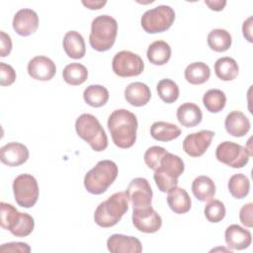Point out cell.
<instances>
[{
  "label": "cell",
  "mask_w": 253,
  "mask_h": 253,
  "mask_svg": "<svg viewBox=\"0 0 253 253\" xmlns=\"http://www.w3.org/2000/svg\"><path fill=\"white\" fill-rule=\"evenodd\" d=\"M108 128L113 142L120 148H129L136 140L137 119L135 115L126 109L115 110L108 119Z\"/></svg>",
  "instance_id": "1"
},
{
  "label": "cell",
  "mask_w": 253,
  "mask_h": 253,
  "mask_svg": "<svg viewBox=\"0 0 253 253\" xmlns=\"http://www.w3.org/2000/svg\"><path fill=\"white\" fill-rule=\"evenodd\" d=\"M128 210L126 192H117L99 204L94 212L95 222L104 228L116 225Z\"/></svg>",
  "instance_id": "2"
},
{
  "label": "cell",
  "mask_w": 253,
  "mask_h": 253,
  "mask_svg": "<svg viewBox=\"0 0 253 253\" xmlns=\"http://www.w3.org/2000/svg\"><path fill=\"white\" fill-rule=\"evenodd\" d=\"M118 35V23L109 15L97 16L91 24L89 42L97 51L109 50L115 43Z\"/></svg>",
  "instance_id": "3"
},
{
  "label": "cell",
  "mask_w": 253,
  "mask_h": 253,
  "mask_svg": "<svg viewBox=\"0 0 253 253\" xmlns=\"http://www.w3.org/2000/svg\"><path fill=\"white\" fill-rule=\"evenodd\" d=\"M118 166L112 160H101L84 177V187L90 194L101 195L114 183Z\"/></svg>",
  "instance_id": "4"
},
{
  "label": "cell",
  "mask_w": 253,
  "mask_h": 253,
  "mask_svg": "<svg viewBox=\"0 0 253 253\" xmlns=\"http://www.w3.org/2000/svg\"><path fill=\"white\" fill-rule=\"evenodd\" d=\"M185 165L178 155L167 152L161 159L158 168L155 170L153 179L157 188L168 193L178 185V178L183 174Z\"/></svg>",
  "instance_id": "5"
},
{
  "label": "cell",
  "mask_w": 253,
  "mask_h": 253,
  "mask_svg": "<svg viewBox=\"0 0 253 253\" xmlns=\"http://www.w3.org/2000/svg\"><path fill=\"white\" fill-rule=\"evenodd\" d=\"M75 129L79 137L84 139L95 151H103L108 147V137L98 119L91 114L80 115L75 122Z\"/></svg>",
  "instance_id": "6"
},
{
  "label": "cell",
  "mask_w": 253,
  "mask_h": 253,
  "mask_svg": "<svg viewBox=\"0 0 253 253\" xmlns=\"http://www.w3.org/2000/svg\"><path fill=\"white\" fill-rule=\"evenodd\" d=\"M1 213L0 223L2 228L9 230L16 237L30 235L35 227V220L32 215L19 211L11 204L0 203Z\"/></svg>",
  "instance_id": "7"
},
{
  "label": "cell",
  "mask_w": 253,
  "mask_h": 253,
  "mask_svg": "<svg viewBox=\"0 0 253 253\" xmlns=\"http://www.w3.org/2000/svg\"><path fill=\"white\" fill-rule=\"evenodd\" d=\"M175 20V12L168 5H159L143 13L140 19L142 29L148 34L162 33L168 30Z\"/></svg>",
  "instance_id": "8"
},
{
  "label": "cell",
  "mask_w": 253,
  "mask_h": 253,
  "mask_svg": "<svg viewBox=\"0 0 253 253\" xmlns=\"http://www.w3.org/2000/svg\"><path fill=\"white\" fill-rule=\"evenodd\" d=\"M13 193L16 203L26 209L36 205L39 199V185L31 174H20L13 181Z\"/></svg>",
  "instance_id": "9"
},
{
  "label": "cell",
  "mask_w": 253,
  "mask_h": 253,
  "mask_svg": "<svg viewBox=\"0 0 253 253\" xmlns=\"http://www.w3.org/2000/svg\"><path fill=\"white\" fill-rule=\"evenodd\" d=\"M251 154L248 149L232 141H223L215 149L216 159L232 168H242L248 161Z\"/></svg>",
  "instance_id": "10"
},
{
  "label": "cell",
  "mask_w": 253,
  "mask_h": 253,
  "mask_svg": "<svg viewBox=\"0 0 253 253\" xmlns=\"http://www.w3.org/2000/svg\"><path fill=\"white\" fill-rule=\"evenodd\" d=\"M112 68L114 73L120 77H133L142 73L144 62L138 54L129 50H122L115 54Z\"/></svg>",
  "instance_id": "11"
},
{
  "label": "cell",
  "mask_w": 253,
  "mask_h": 253,
  "mask_svg": "<svg viewBox=\"0 0 253 253\" xmlns=\"http://www.w3.org/2000/svg\"><path fill=\"white\" fill-rule=\"evenodd\" d=\"M134 227L144 233H154L161 228L162 219L158 212L150 206L134 208L132 211Z\"/></svg>",
  "instance_id": "12"
},
{
  "label": "cell",
  "mask_w": 253,
  "mask_h": 253,
  "mask_svg": "<svg viewBox=\"0 0 253 253\" xmlns=\"http://www.w3.org/2000/svg\"><path fill=\"white\" fill-rule=\"evenodd\" d=\"M126 194L133 209L151 205L153 193L149 182L145 178L137 177L132 179L126 188Z\"/></svg>",
  "instance_id": "13"
},
{
  "label": "cell",
  "mask_w": 253,
  "mask_h": 253,
  "mask_svg": "<svg viewBox=\"0 0 253 253\" xmlns=\"http://www.w3.org/2000/svg\"><path fill=\"white\" fill-rule=\"evenodd\" d=\"M213 136L214 132L209 129L190 133L183 140V150L191 157H200L210 147Z\"/></svg>",
  "instance_id": "14"
},
{
  "label": "cell",
  "mask_w": 253,
  "mask_h": 253,
  "mask_svg": "<svg viewBox=\"0 0 253 253\" xmlns=\"http://www.w3.org/2000/svg\"><path fill=\"white\" fill-rule=\"evenodd\" d=\"M13 29L22 37H28L34 34L39 27V16L38 14L29 8L19 10L13 18Z\"/></svg>",
  "instance_id": "15"
},
{
  "label": "cell",
  "mask_w": 253,
  "mask_h": 253,
  "mask_svg": "<svg viewBox=\"0 0 253 253\" xmlns=\"http://www.w3.org/2000/svg\"><path fill=\"white\" fill-rule=\"evenodd\" d=\"M28 73L36 80L48 81L53 78L56 72L55 63L48 57L38 55L33 57L28 63Z\"/></svg>",
  "instance_id": "16"
},
{
  "label": "cell",
  "mask_w": 253,
  "mask_h": 253,
  "mask_svg": "<svg viewBox=\"0 0 253 253\" xmlns=\"http://www.w3.org/2000/svg\"><path fill=\"white\" fill-rule=\"evenodd\" d=\"M29 158V150L20 142H9L0 148V160L5 165L17 167L24 164Z\"/></svg>",
  "instance_id": "17"
},
{
  "label": "cell",
  "mask_w": 253,
  "mask_h": 253,
  "mask_svg": "<svg viewBox=\"0 0 253 253\" xmlns=\"http://www.w3.org/2000/svg\"><path fill=\"white\" fill-rule=\"evenodd\" d=\"M107 248L112 253H140L142 245L134 236L113 234L107 240Z\"/></svg>",
  "instance_id": "18"
},
{
  "label": "cell",
  "mask_w": 253,
  "mask_h": 253,
  "mask_svg": "<svg viewBox=\"0 0 253 253\" xmlns=\"http://www.w3.org/2000/svg\"><path fill=\"white\" fill-rule=\"evenodd\" d=\"M225 242L232 250H243L249 247L252 241L251 232L238 224L229 225L224 232Z\"/></svg>",
  "instance_id": "19"
},
{
  "label": "cell",
  "mask_w": 253,
  "mask_h": 253,
  "mask_svg": "<svg viewBox=\"0 0 253 253\" xmlns=\"http://www.w3.org/2000/svg\"><path fill=\"white\" fill-rule=\"evenodd\" d=\"M224 126L230 135L242 137L247 134L250 129V121L242 112L232 111L226 116Z\"/></svg>",
  "instance_id": "20"
},
{
  "label": "cell",
  "mask_w": 253,
  "mask_h": 253,
  "mask_svg": "<svg viewBox=\"0 0 253 253\" xmlns=\"http://www.w3.org/2000/svg\"><path fill=\"white\" fill-rule=\"evenodd\" d=\"M150 98V89L142 82H132L125 89V99L131 106L142 107L149 102Z\"/></svg>",
  "instance_id": "21"
},
{
  "label": "cell",
  "mask_w": 253,
  "mask_h": 253,
  "mask_svg": "<svg viewBox=\"0 0 253 253\" xmlns=\"http://www.w3.org/2000/svg\"><path fill=\"white\" fill-rule=\"evenodd\" d=\"M62 45L65 53L73 59H80L85 55L84 38L76 31H69L64 35Z\"/></svg>",
  "instance_id": "22"
},
{
  "label": "cell",
  "mask_w": 253,
  "mask_h": 253,
  "mask_svg": "<svg viewBox=\"0 0 253 253\" xmlns=\"http://www.w3.org/2000/svg\"><path fill=\"white\" fill-rule=\"evenodd\" d=\"M177 120L186 127H194L198 126L203 119V113L200 107L194 103H184L177 109Z\"/></svg>",
  "instance_id": "23"
},
{
  "label": "cell",
  "mask_w": 253,
  "mask_h": 253,
  "mask_svg": "<svg viewBox=\"0 0 253 253\" xmlns=\"http://www.w3.org/2000/svg\"><path fill=\"white\" fill-rule=\"evenodd\" d=\"M167 204L175 213L183 214L191 210L192 202L187 191L176 186L168 192Z\"/></svg>",
  "instance_id": "24"
},
{
  "label": "cell",
  "mask_w": 253,
  "mask_h": 253,
  "mask_svg": "<svg viewBox=\"0 0 253 253\" xmlns=\"http://www.w3.org/2000/svg\"><path fill=\"white\" fill-rule=\"evenodd\" d=\"M192 192L197 200L201 202H209L212 200L215 195L214 182L209 176H198L192 183Z\"/></svg>",
  "instance_id": "25"
},
{
  "label": "cell",
  "mask_w": 253,
  "mask_h": 253,
  "mask_svg": "<svg viewBox=\"0 0 253 253\" xmlns=\"http://www.w3.org/2000/svg\"><path fill=\"white\" fill-rule=\"evenodd\" d=\"M151 136L158 141H171L181 134V129L174 124L167 122H155L150 126Z\"/></svg>",
  "instance_id": "26"
},
{
  "label": "cell",
  "mask_w": 253,
  "mask_h": 253,
  "mask_svg": "<svg viewBox=\"0 0 253 253\" xmlns=\"http://www.w3.org/2000/svg\"><path fill=\"white\" fill-rule=\"evenodd\" d=\"M147 59L154 65H164L171 57V47L164 41L151 42L146 51Z\"/></svg>",
  "instance_id": "27"
},
{
  "label": "cell",
  "mask_w": 253,
  "mask_h": 253,
  "mask_svg": "<svg viewBox=\"0 0 253 253\" xmlns=\"http://www.w3.org/2000/svg\"><path fill=\"white\" fill-rule=\"evenodd\" d=\"M185 79L193 85L206 83L211 76V69L208 64L202 61L190 63L184 72Z\"/></svg>",
  "instance_id": "28"
},
{
  "label": "cell",
  "mask_w": 253,
  "mask_h": 253,
  "mask_svg": "<svg viewBox=\"0 0 253 253\" xmlns=\"http://www.w3.org/2000/svg\"><path fill=\"white\" fill-rule=\"evenodd\" d=\"M215 75L222 81H231L235 79L239 72V66L234 58L223 56L214 63Z\"/></svg>",
  "instance_id": "29"
},
{
  "label": "cell",
  "mask_w": 253,
  "mask_h": 253,
  "mask_svg": "<svg viewBox=\"0 0 253 253\" xmlns=\"http://www.w3.org/2000/svg\"><path fill=\"white\" fill-rule=\"evenodd\" d=\"M232 43L231 35L224 29H213L208 35V44L216 52L226 51Z\"/></svg>",
  "instance_id": "30"
},
{
  "label": "cell",
  "mask_w": 253,
  "mask_h": 253,
  "mask_svg": "<svg viewBox=\"0 0 253 253\" xmlns=\"http://www.w3.org/2000/svg\"><path fill=\"white\" fill-rule=\"evenodd\" d=\"M62 77L64 81L72 86H78L83 84L88 77L87 68L78 62H72L67 64L62 71Z\"/></svg>",
  "instance_id": "31"
},
{
  "label": "cell",
  "mask_w": 253,
  "mask_h": 253,
  "mask_svg": "<svg viewBox=\"0 0 253 253\" xmlns=\"http://www.w3.org/2000/svg\"><path fill=\"white\" fill-rule=\"evenodd\" d=\"M84 101L91 107L100 108L109 100V91L102 85H89L83 92Z\"/></svg>",
  "instance_id": "32"
},
{
  "label": "cell",
  "mask_w": 253,
  "mask_h": 253,
  "mask_svg": "<svg viewBox=\"0 0 253 253\" xmlns=\"http://www.w3.org/2000/svg\"><path fill=\"white\" fill-rule=\"evenodd\" d=\"M203 104L210 113H218L223 110L226 104V96L219 89H210L203 97Z\"/></svg>",
  "instance_id": "33"
},
{
  "label": "cell",
  "mask_w": 253,
  "mask_h": 253,
  "mask_svg": "<svg viewBox=\"0 0 253 253\" xmlns=\"http://www.w3.org/2000/svg\"><path fill=\"white\" fill-rule=\"evenodd\" d=\"M228 191L235 199L245 198L250 190V181L242 173L232 175L228 180Z\"/></svg>",
  "instance_id": "34"
},
{
  "label": "cell",
  "mask_w": 253,
  "mask_h": 253,
  "mask_svg": "<svg viewBox=\"0 0 253 253\" xmlns=\"http://www.w3.org/2000/svg\"><path fill=\"white\" fill-rule=\"evenodd\" d=\"M156 89L159 98L167 104H172L179 98V87L177 83L171 79H161L158 82Z\"/></svg>",
  "instance_id": "35"
},
{
  "label": "cell",
  "mask_w": 253,
  "mask_h": 253,
  "mask_svg": "<svg viewBox=\"0 0 253 253\" xmlns=\"http://www.w3.org/2000/svg\"><path fill=\"white\" fill-rule=\"evenodd\" d=\"M205 216L210 222H219L225 216V207L219 200H211L207 204L204 210Z\"/></svg>",
  "instance_id": "36"
},
{
  "label": "cell",
  "mask_w": 253,
  "mask_h": 253,
  "mask_svg": "<svg viewBox=\"0 0 253 253\" xmlns=\"http://www.w3.org/2000/svg\"><path fill=\"white\" fill-rule=\"evenodd\" d=\"M168 151L161 146H151L147 148V150L144 153V162L147 165L148 168L152 170H156L160 164V161L162 157L167 153Z\"/></svg>",
  "instance_id": "37"
},
{
  "label": "cell",
  "mask_w": 253,
  "mask_h": 253,
  "mask_svg": "<svg viewBox=\"0 0 253 253\" xmlns=\"http://www.w3.org/2000/svg\"><path fill=\"white\" fill-rule=\"evenodd\" d=\"M0 76L1 86H10L16 80V72L14 68L5 62H0Z\"/></svg>",
  "instance_id": "38"
},
{
  "label": "cell",
  "mask_w": 253,
  "mask_h": 253,
  "mask_svg": "<svg viewBox=\"0 0 253 253\" xmlns=\"http://www.w3.org/2000/svg\"><path fill=\"white\" fill-rule=\"evenodd\" d=\"M31 247L24 242H9L4 243L0 247V252H22L29 253Z\"/></svg>",
  "instance_id": "39"
},
{
  "label": "cell",
  "mask_w": 253,
  "mask_h": 253,
  "mask_svg": "<svg viewBox=\"0 0 253 253\" xmlns=\"http://www.w3.org/2000/svg\"><path fill=\"white\" fill-rule=\"evenodd\" d=\"M252 211H253V204L248 203L244 205L239 211V219L243 225L246 227H252L253 226V220H252Z\"/></svg>",
  "instance_id": "40"
},
{
  "label": "cell",
  "mask_w": 253,
  "mask_h": 253,
  "mask_svg": "<svg viewBox=\"0 0 253 253\" xmlns=\"http://www.w3.org/2000/svg\"><path fill=\"white\" fill-rule=\"evenodd\" d=\"M0 56L5 57L7 56L12 50V40L8 34L4 31L0 32Z\"/></svg>",
  "instance_id": "41"
},
{
  "label": "cell",
  "mask_w": 253,
  "mask_h": 253,
  "mask_svg": "<svg viewBox=\"0 0 253 253\" xmlns=\"http://www.w3.org/2000/svg\"><path fill=\"white\" fill-rule=\"evenodd\" d=\"M242 32L244 38L249 42H252V17H249L247 20L244 21L242 25Z\"/></svg>",
  "instance_id": "42"
},
{
  "label": "cell",
  "mask_w": 253,
  "mask_h": 253,
  "mask_svg": "<svg viewBox=\"0 0 253 253\" xmlns=\"http://www.w3.org/2000/svg\"><path fill=\"white\" fill-rule=\"evenodd\" d=\"M205 4L209 6V8L211 10H213V11H221L223 10L224 6L226 5V1L224 0H213V1H208L206 0L205 1Z\"/></svg>",
  "instance_id": "43"
},
{
  "label": "cell",
  "mask_w": 253,
  "mask_h": 253,
  "mask_svg": "<svg viewBox=\"0 0 253 253\" xmlns=\"http://www.w3.org/2000/svg\"><path fill=\"white\" fill-rule=\"evenodd\" d=\"M82 4L91 10L101 9L107 4V1H82Z\"/></svg>",
  "instance_id": "44"
}]
</instances>
